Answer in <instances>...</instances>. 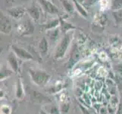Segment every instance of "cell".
<instances>
[{
  "label": "cell",
  "instance_id": "obj_1",
  "mask_svg": "<svg viewBox=\"0 0 122 114\" xmlns=\"http://www.w3.org/2000/svg\"><path fill=\"white\" fill-rule=\"evenodd\" d=\"M71 34H70L69 33H65L56 48V57L60 58L64 56L67 51V49L68 48V46L71 43Z\"/></svg>",
  "mask_w": 122,
  "mask_h": 114
},
{
  "label": "cell",
  "instance_id": "obj_2",
  "mask_svg": "<svg viewBox=\"0 0 122 114\" xmlns=\"http://www.w3.org/2000/svg\"><path fill=\"white\" fill-rule=\"evenodd\" d=\"M12 29L11 22L5 14L1 12L0 14V31L4 34H8L10 33Z\"/></svg>",
  "mask_w": 122,
  "mask_h": 114
},
{
  "label": "cell",
  "instance_id": "obj_3",
  "mask_svg": "<svg viewBox=\"0 0 122 114\" xmlns=\"http://www.w3.org/2000/svg\"><path fill=\"white\" fill-rule=\"evenodd\" d=\"M6 13L15 20L21 19L26 13V9L20 6L11 7L6 9Z\"/></svg>",
  "mask_w": 122,
  "mask_h": 114
},
{
  "label": "cell",
  "instance_id": "obj_4",
  "mask_svg": "<svg viewBox=\"0 0 122 114\" xmlns=\"http://www.w3.org/2000/svg\"><path fill=\"white\" fill-rule=\"evenodd\" d=\"M39 3L43 8V9L50 15H58V9L54 4L49 0H38Z\"/></svg>",
  "mask_w": 122,
  "mask_h": 114
},
{
  "label": "cell",
  "instance_id": "obj_5",
  "mask_svg": "<svg viewBox=\"0 0 122 114\" xmlns=\"http://www.w3.org/2000/svg\"><path fill=\"white\" fill-rule=\"evenodd\" d=\"M11 48H12V49H13V51L20 58L26 59V60H30V59H33L31 55L27 51H26V50L22 49V48L18 47V46H17L15 45H12Z\"/></svg>",
  "mask_w": 122,
  "mask_h": 114
},
{
  "label": "cell",
  "instance_id": "obj_6",
  "mask_svg": "<svg viewBox=\"0 0 122 114\" xmlns=\"http://www.w3.org/2000/svg\"><path fill=\"white\" fill-rule=\"evenodd\" d=\"M27 12L28 15L30 16V18L34 21V22H37L40 19V12L39 8L36 6L33 5L30 8H29L27 9Z\"/></svg>",
  "mask_w": 122,
  "mask_h": 114
},
{
  "label": "cell",
  "instance_id": "obj_7",
  "mask_svg": "<svg viewBox=\"0 0 122 114\" xmlns=\"http://www.w3.org/2000/svg\"><path fill=\"white\" fill-rule=\"evenodd\" d=\"M60 22H61V31L62 33L65 34V33H68V31H71V30H74L75 27L74 25H72V24L68 23V22H65L64 20H61L60 19Z\"/></svg>",
  "mask_w": 122,
  "mask_h": 114
},
{
  "label": "cell",
  "instance_id": "obj_8",
  "mask_svg": "<svg viewBox=\"0 0 122 114\" xmlns=\"http://www.w3.org/2000/svg\"><path fill=\"white\" fill-rule=\"evenodd\" d=\"M48 47H49V43L48 40L46 39V37H43L41 39L40 44H39V50L42 54H45L48 51Z\"/></svg>",
  "mask_w": 122,
  "mask_h": 114
},
{
  "label": "cell",
  "instance_id": "obj_9",
  "mask_svg": "<svg viewBox=\"0 0 122 114\" xmlns=\"http://www.w3.org/2000/svg\"><path fill=\"white\" fill-rule=\"evenodd\" d=\"M34 31V27L33 26L30 21L27 20L25 22V24L24 25V33L23 35H28V34H31L33 33Z\"/></svg>",
  "mask_w": 122,
  "mask_h": 114
},
{
  "label": "cell",
  "instance_id": "obj_10",
  "mask_svg": "<svg viewBox=\"0 0 122 114\" xmlns=\"http://www.w3.org/2000/svg\"><path fill=\"white\" fill-rule=\"evenodd\" d=\"M60 24H61L60 19H56V20H53V21H52V22H49L48 24H44L43 27V28L45 29V30L49 31V30H52V29L58 27V26Z\"/></svg>",
  "mask_w": 122,
  "mask_h": 114
},
{
  "label": "cell",
  "instance_id": "obj_11",
  "mask_svg": "<svg viewBox=\"0 0 122 114\" xmlns=\"http://www.w3.org/2000/svg\"><path fill=\"white\" fill-rule=\"evenodd\" d=\"M59 33H60V31H59V28L58 27H56V29L54 28V29H52V30H49V36L50 41L54 43L55 41L57 40V39L58 38V36H59Z\"/></svg>",
  "mask_w": 122,
  "mask_h": 114
},
{
  "label": "cell",
  "instance_id": "obj_12",
  "mask_svg": "<svg viewBox=\"0 0 122 114\" xmlns=\"http://www.w3.org/2000/svg\"><path fill=\"white\" fill-rule=\"evenodd\" d=\"M60 2L62 4V5L65 9V11L68 12V13H70V14L73 13L74 8L72 4H71L68 0H60Z\"/></svg>",
  "mask_w": 122,
  "mask_h": 114
},
{
  "label": "cell",
  "instance_id": "obj_13",
  "mask_svg": "<svg viewBox=\"0 0 122 114\" xmlns=\"http://www.w3.org/2000/svg\"><path fill=\"white\" fill-rule=\"evenodd\" d=\"M73 2H74L75 6H76V8H77V10L78 11L79 13L81 14L83 17H84V18H87V16H88L87 12H86V11L81 6V5H80V4L78 3V2L77 1V0H73Z\"/></svg>",
  "mask_w": 122,
  "mask_h": 114
},
{
  "label": "cell",
  "instance_id": "obj_14",
  "mask_svg": "<svg viewBox=\"0 0 122 114\" xmlns=\"http://www.w3.org/2000/svg\"><path fill=\"white\" fill-rule=\"evenodd\" d=\"M112 15L114 17V18L115 20L116 24H120L122 22V8L120 10H117V11H113L112 12Z\"/></svg>",
  "mask_w": 122,
  "mask_h": 114
},
{
  "label": "cell",
  "instance_id": "obj_15",
  "mask_svg": "<svg viewBox=\"0 0 122 114\" xmlns=\"http://www.w3.org/2000/svg\"><path fill=\"white\" fill-rule=\"evenodd\" d=\"M111 8L113 11L120 10L122 8V0H112Z\"/></svg>",
  "mask_w": 122,
  "mask_h": 114
},
{
  "label": "cell",
  "instance_id": "obj_16",
  "mask_svg": "<svg viewBox=\"0 0 122 114\" xmlns=\"http://www.w3.org/2000/svg\"><path fill=\"white\" fill-rule=\"evenodd\" d=\"M8 60H10V62L11 63V65L14 66V68H16L17 64H16V60L14 56V54L13 53H10L9 54V56H8Z\"/></svg>",
  "mask_w": 122,
  "mask_h": 114
},
{
  "label": "cell",
  "instance_id": "obj_17",
  "mask_svg": "<svg viewBox=\"0 0 122 114\" xmlns=\"http://www.w3.org/2000/svg\"><path fill=\"white\" fill-rule=\"evenodd\" d=\"M96 2V0H86V2L88 5H91Z\"/></svg>",
  "mask_w": 122,
  "mask_h": 114
},
{
  "label": "cell",
  "instance_id": "obj_18",
  "mask_svg": "<svg viewBox=\"0 0 122 114\" xmlns=\"http://www.w3.org/2000/svg\"><path fill=\"white\" fill-rule=\"evenodd\" d=\"M19 1H23V0H6V2L7 3H15L17 2H19Z\"/></svg>",
  "mask_w": 122,
  "mask_h": 114
}]
</instances>
